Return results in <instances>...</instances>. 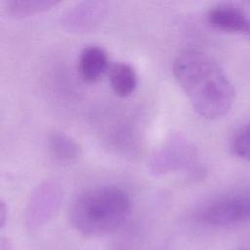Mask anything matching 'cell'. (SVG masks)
I'll list each match as a JSON object with an SVG mask.
<instances>
[{"instance_id":"6da1fadb","label":"cell","mask_w":250,"mask_h":250,"mask_svg":"<svg viewBox=\"0 0 250 250\" xmlns=\"http://www.w3.org/2000/svg\"><path fill=\"white\" fill-rule=\"evenodd\" d=\"M173 73L194 111L201 117L218 119L231 109L235 101L233 85L208 54L199 50L181 53L174 62Z\"/></svg>"},{"instance_id":"7a4b0ae2","label":"cell","mask_w":250,"mask_h":250,"mask_svg":"<svg viewBox=\"0 0 250 250\" xmlns=\"http://www.w3.org/2000/svg\"><path fill=\"white\" fill-rule=\"evenodd\" d=\"M131 211L129 194L121 188L105 185L88 188L73 200L69 218L82 234L98 237L117 229Z\"/></svg>"},{"instance_id":"3957f363","label":"cell","mask_w":250,"mask_h":250,"mask_svg":"<svg viewBox=\"0 0 250 250\" xmlns=\"http://www.w3.org/2000/svg\"><path fill=\"white\" fill-rule=\"evenodd\" d=\"M202 219L209 225L228 226L250 220V196L232 194L210 203L202 213Z\"/></svg>"},{"instance_id":"277c9868","label":"cell","mask_w":250,"mask_h":250,"mask_svg":"<svg viewBox=\"0 0 250 250\" xmlns=\"http://www.w3.org/2000/svg\"><path fill=\"white\" fill-rule=\"evenodd\" d=\"M61 199L57 184L48 182L40 185L33 192L26 210V224L36 228L48 221L56 212Z\"/></svg>"},{"instance_id":"5b68a950","label":"cell","mask_w":250,"mask_h":250,"mask_svg":"<svg viewBox=\"0 0 250 250\" xmlns=\"http://www.w3.org/2000/svg\"><path fill=\"white\" fill-rule=\"evenodd\" d=\"M207 22L217 30L241 35L250 40V18L239 7L219 4L207 13Z\"/></svg>"},{"instance_id":"8992f818","label":"cell","mask_w":250,"mask_h":250,"mask_svg":"<svg viewBox=\"0 0 250 250\" xmlns=\"http://www.w3.org/2000/svg\"><path fill=\"white\" fill-rule=\"evenodd\" d=\"M195 153L188 142L180 137H174L153 156L151 170L156 174H165L170 171L188 166Z\"/></svg>"},{"instance_id":"52a82bcc","label":"cell","mask_w":250,"mask_h":250,"mask_svg":"<svg viewBox=\"0 0 250 250\" xmlns=\"http://www.w3.org/2000/svg\"><path fill=\"white\" fill-rule=\"evenodd\" d=\"M109 64L106 51L96 45L85 47L78 58V71L80 76L88 82L99 80L107 70Z\"/></svg>"},{"instance_id":"ba28073f","label":"cell","mask_w":250,"mask_h":250,"mask_svg":"<svg viewBox=\"0 0 250 250\" xmlns=\"http://www.w3.org/2000/svg\"><path fill=\"white\" fill-rule=\"evenodd\" d=\"M103 10V4L100 2H83L65 16L63 22L71 29L87 30L98 22Z\"/></svg>"},{"instance_id":"9c48e42d","label":"cell","mask_w":250,"mask_h":250,"mask_svg":"<svg viewBox=\"0 0 250 250\" xmlns=\"http://www.w3.org/2000/svg\"><path fill=\"white\" fill-rule=\"evenodd\" d=\"M109 82L113 92L121 98L134 93L138 85V76L132 65L127 62H116L110 67Z\"/></svg>"},{"instance_id":"30bf717a","label":"cell","mask_w":250,"mask_h":250,"mask_svg":"<svg viewBox=\"0 0 250 250\" xmlns=\"http://www.w3.org/2000/svg\"><path fill=\"white\" fill-rule=\"evenodd\" d=\"M48 146L52 155L62 162H71L80 154L77 143L62 132H54L50 135Z\"/></svg>"},{"instance_id":"8fae6325","label":"cell","mask_w":250,"mask_h":250,"mask_svg":"<svg viewBox=\"0 0 250 250\" xmlns=\"http://www.w3.org/2000/svg\"><path fill=\"white\" fill-rule=\"evenodd\" d=\"M58 3L52 0H9L5 2V9L12 17L22 18L48 11Z\"/></svg>"},{"instance_id":"7c38bea8","label":"cell","mask_w":250,"mask_h":250,"mask_svg":"<svg viewBox=\"0 0 250 250\" xmlns=\"http://www.w3.org/2000/svg\"><path fill=\"white\" fill-rule=\"evenodd\" d=\"M232 150L236 156L250 162V123L235 136L232 142Z\"/></svg>"},{"instance_id":"4fadbf2b","label":"cell","mask_w":250,"mask_h":250,"mask_svg":"<svg viewBox=\"0 0 250 250\" xmlns=\"http://www.w3.org/2000/svg\"><path fill=\"white\" fill-rule=\"evenodd\" d=\"M6 213H7V209H6V205L3 201H1L0 203V224L1 227H3V225L5 224V220H6Z\"/></svg>"}]
</instances>
